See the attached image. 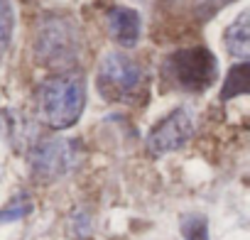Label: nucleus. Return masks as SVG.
Listing matches in <instances>:
<instances>
[{
    "label": "nucleus",
    "mask_w": 250,
    "mask_h": 240,
    "mask_svg": "<svg viewBox=\"0 0 250 240\" xmlns=\"http://www.w3.org/2000/svg\"><path fill=\"white\" fill-rule=\"evenodd\" d=\"M86 105V79L76 71L49 76L37 88V118L52 130H66L79 123Z\"/></svg>",
    "instance_id": "1"
},
{
    "label": "nucleus",
    "mask_w": 250,
    "mask_h": 240,
    "mask_svg": "<svg viewBox=\"0 0 250 240\" xmlns=\"http://www.w3.org/2000/svg\"><path fill=\"white\" fill-rule=\"evenodd\" d=\"M145 71L128 54L110 52L101 59L96 74V88L108 103H138L145 96Z\"/></svg>",
    "instance_id": "2"
},
{
    "label": "nucleus",
    "mask_w": 250,
    "mask_h": 240,
    "mask_svg": "<svg viewBox=\"0 0 250 240\" xmlns=\"http://www.w3.org/2000/svg\"><path fill=\"white\" fill-rule=\"evenodd\" d=\"M218 64L216 57L204 47L179 49L169 54L162 64V79L179 91L187 93H204L216 81Z\"/></svg>",
    "instance_id": "3"
},
{
    "label": "nucleus",
    "mask_w": 250,
    "mask_h": 240,
    "mask_svg": "<svg viewBox=\"0 0 250 240\" xmlns=\"http://www.w3.org/2000/svg\"><path fill=\"white\" fill-rule=\"evenodd\" d=\"M35 54L44 66L52 69L74 66L81 54V37L76 25L66 18H47L37 30Z\"/></svg>",
    "instance_id": "4"
},
{
    "label": "nucleus",
    "mask_w": 250,
    "mask_h": 240,
    "mask_svg": "<svg viewBox=\"0 0 250 240\" xmlns=\"http://www.w3.org/2000/svg\"><path fill=\"white\" fill-rule=\"evenodd\" d=\"M81 160V145L71 138H47L30 150V169L37 181L52 184L69 177Z\"/></svg>",
    "instance_id": "5"
},
{
    "label": "nucleus",
    "mask_w": 250,
    "mask_h": 240,
    "mask_svg": "<svg viewBox=\"0 0 250 240\" xmlns=\"http://www.w3.org/2000/svg\"><path fill=\"white\" fill-rule=\"evenodd\" d=\"M194 138V115L189 108H174L147 133V152L152 157H162L182 150Z\"/></svg>",
    "instance_id": "6"
},
{
    "label": "nucleus",
    "mask_w": 250,
    "mask_h": 240,
    "mask_svg": "<svg viewBox=\"0 0 250 240\" xmlns=\"http://www.w3.org/2000/svg\"><path fill=\"white\" fill-rule=\"evenodd\" d=\"M108 30H110V37L120 47H135L140 42L143 20H140L138 10L118 5L108 13Z\"/></svg>",
    "instance_id": "7"
},
{
    "label": "nucleus",
    "mask_w": 250,
    "mask_h": 240,
    "mask_svg": "<svg viewBox=\"0 0 250 240\" xmlns=\"http://www.w3.org/2000/svg\"><path fill=\"white\" fill-rule=\"evenodd\" d=\"M226 49H228L235 59H240V61H245V59H248V52H250L248 10H245V13H240V15L235 18V22L226 30Z\"/></svg>",
    "instance_id": "8"
},
{
    "label": "nucleus",
    "mask_w": 250,
    "mask_h": 240,
    "mask_svg": "<svg viewBox=\"0 0 250 240\" xmlns=\"http://www.w3.org/2000/svg\"><path fill=\"white\" fill-rule=\"evenodd\" d=\"M35 208V201L27 191H20L18 196H13L5 206H0V223H13V220H20L25 216H30Z\"/></svg>",
    "instance_id": "9"
},
{
    "label": "nucleus",
    "mask_w": 250,
    "mask_h": 240,
    "mask_svg": "<svg viewBox=\"0 0 250 240\" xmlns=\"http://www.w3.org/2000/svg\"><path fill=\"white\" fill-rule=\"evenodd\" d=\"M15 32V8L13 0H0V57H3L13 42Z\"/></svg>",
    "instance_id": "10"
},
{
    "label": "nucleus",
    "mask_w": 250,
    "mask_h": 240,
    "mask_svg": "<svg viewBox=\"0 0 250 240\" xmlns=\"http://www.w3.org/2000/svg\"><path fill=\"white\" fill-rule=\"evenodd\" d=\"M243 93H248V64L245 61H240L230 71V76L226 81V88H223V100H228L233 96H243Z\"/></svg>",
    "instance_id": "11"
},
{
    "label": "nucleus",
    "mask_w": 250,
    "mask_h": 240,
    "mask_svg": "<svg viewBox=\"0 0 250 240\" xmlns=\"http://www.w3.org/2000/svg\"><path fill=\"white\" fill-rule=\"evenodd\" d=\"M184 240H208V220L199 213H189L182 218Z\"/></svg>",
    "instance_id": "12"
},
{
    "label": "nucleus",
    "mask_w": 250,
    "mask_h": 240,
    "mask_svg": "<svg viewBox=\"0 0 250 240\" xmlns=\"http://www.w3.org/2000/svg\"><path fill=\"white\" fill-rule=\"evenodd\" d=\"M71 220H74V228H76V235H79V238L91 230V218H88L86 211H76V213L71 216Z\"/></svg>",
    "instance_id": "13"
}]
</instances>
